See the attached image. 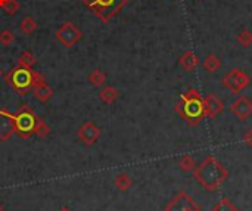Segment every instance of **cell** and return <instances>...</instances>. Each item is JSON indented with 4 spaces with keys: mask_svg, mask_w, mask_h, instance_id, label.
Returning a JSON list of instances; mask_svg holds the SVG:
<instances>
[{
    "mask_svg": "<svg viewBox=\"0 0 252 211\" xmlns=\"http://www.w3.org/2000/svg\"><path fill=\"white\" fill-rule=\"evenodd\" d=\"M193 177L205 190L214 192L227 180L228 171L214 155H208L199 165H196Z\"/></svg>",
    "mask_w": 252,
    "mask_h": 211,
    "instance_id": "cell-1",
    "label": "cell"
},
{
    "mask_svg": "<svg viewBox=\"0 0 252 211\" xmlns=\"http://www.w3.org/2000/svg\"><path fill=\"white\" fill-rule=\"evenodd\" d=\"M37 77L38 72L32 71V68H25L18 65L4 75V80L15 91H18L19 94H25L29 89H32Z\"/></svg>",
    "mask_w": 252,
    "mask_h": 211,
    "instance_id": "cell-2",
    "label": "cell"
},
{
    "mask_svg": "<svg viewBox=\"0 0 252 211\" xmlns=\"http://www.w3.org/2000/svg\"><path fill=\"white\" fill-rule=\"evenodd\" d=\"M10 117L13 121L15 133L21 139H28L35 133V124H37L38 115L28 105H21L19 109Z\"/></svg>",
    "mask_w": 252,
    "mask_h": 211,
    "instance_id": "cell-3",
    "label": "cell"
},
{
    "mask_svg": "<svg viewBox=\"0 0 252 211\" xmlns=\"http://www.w3.org/2000/svg\"><path fill=\"white\" fill-rule=\"evenodd\" d=\"M102 22H109L130 0H81Z\"/></svg>",
    "mask_w": 252,
    "mask_h": 211,
    "instance_id": "cell-4",
    "label": "cell"
},
{
    "mask_svg": "<svg viewBox=\"0 0 252 211\" xmlns=\"http://www.w3.org/2000/svg\"><path fill=\"white\" fill-rule=\"evenodd\" d=\"M249 84L251 75L239 68H233L221 77V86L233 94H240L249 87Z\"/></svg>",
    "mask_w": 252,
    "mask_h": 211,
    "instance_id": "cell-5",
    "label": "cell"
},
{
    "mask_svg": "<svg viewBox=\"0 0 252 211\" xmlns=\"http://www.w3.org/2000/svg\"><path fill=\"white\" fill-rule=\"evenodd\" d=\"M174 109L190 125H197L200 122V120L203 118L202 99H196V100H180L175 105Z\"/></svg>",
    "mask_w": 252,
    "mask_h": 211,
    "instance_id": "cell-6",
    "label": "cell"
},
{
    "mask_svg": "<svg viewBox=\"0 0 252 211\" xmlns=\"http://www.w3.org/2000/svg\"><path fill=\"white\" fill-rule=\"evenodd\" d=\"M164 211H200V207L187 192L180 190L167 202Z\"/></svg>",
    "mask_w": 252,
    "mask_h": 211,
    "instance_id": "cell-7",
    "label": "cell"
},
{
    "mask_svg": "<svg viewBox=\"0 0 252 211\" xmlns=\"http://www.w3.org/2000/svg\"><path fill=\"white\" fill-rule=\"evenodd\" d=\"M83 37V32L72 24V22H63L60 28L56 31V38L59 43H62L65 47L75 46Z\"/></svg>",
    "mask_w": 252,
    "mask_h": 211,
    "instance_id": "cell-8",
    "label": "cell"
},
{
    "mask_svg": "<svg viewBox=\"0 0 252 211\" xmlns=\"http://www.w3.org/2000/svg\"><path fill=\"white\" fill-rule=\"evenodd\" d=\"M228 111L240 121H246L252 117V99L248 96H237L228 106Z\"/></svg>",
    "mask_w": 252,
    "mask_h": 211,
    "instance_id": "cell-9",
    "label": "cell"
},
{
    "mask_svg": "<svg viewBox=\"0 0 252 211\" xmlns=\"http://www.w3.org/2000/svg\"><path fill=\"white\" fill-rule=\"evenodd\" d=\"M102 136V128L91 122V121H85L83 125H80V128L77 130V137L80 139V142H83L85 146H91L94 145L99 137Z\"/></svg>",
    "mask_w": 252,
    "mask_h": 211,
    "instance_id": "cell-10",
    "label": "cell"
},
{
    "mask_svg": "<svg viewBox=\"0 0 252 211\" xmlns=\"http://www.w3.org/2000/svg\"><path fill=\"white\" fill-rule=\"evenodd\" d=\"M202 108H203V117L215 118V117H218L224 111L225 105H224V102L218 96L206 94L205 97H202Z\"/></svg>",
    "mask_w": 252,
    "mask_h": 211,
    "instance_id": "cell-11",
    "label": "cell"
},
{
    "mask_svg": "<svg viewBox=\"0 0 252 211\" xmlns=\"http://www.w3.org/2000/svg\"><path fill=\"white\" fill-rule=\"evenodd\" d=\"M12 112L6 109H0V142H7L10 136L15 133L13 121H12Z\"/></svg>",
    "mask_w": 252,
    "mask_h": 211,
    "instance_id": "cell-12",
    "label": "cell"
},
{
    "mask_svg": "<svg viewBox=\"0 0 252 211\" xmlns=\"http://www.w3.org/2000/svg\"><path fill=\"white\" fill-rule=\"evenodd\" d=\"M32 93H34V97L38 99L40 102H47L52 96H53V90L52 87L44 81V78L38 74L34 86H32Z\"/></svg>",
    "mask_w": 252,
    "mask_h": 211,
    "instance_id": "cell-13",
    "label": "cell"
},
{
    "mask_svg": "<svg viewBox=\"0 0 252 211\" xmlns=\"http://www.w3.org/2000/svg\"><path fill=\"white\" fill-rule=\"evenodd\" d=\"M178 63H180V66H181L184 71L192 72V71H195V69L199 66L200 59H199V56H197L192 49H187V50L180 56Z\"/></svg>",
    "mask_w": 252,
    "mask_h": 211,
    "instance_id": "cell-14",
    "label": "cell"
},
{
    "mask_svg": "<svg viewBox=\"0 0 252 211\" xmlns=\"http://www.w3.org/2000/svg\"><path fill=\"white\" fill-rule=\"evenodd\" d=\"M221 65H223L221 58H220L218 55H215V53H208V55L203 58V60H202V68H203V71H206V72H209V74H214V72L220 71Z\"/></svg>",
    "mask_w": 252,
    "mask_h": 211,
    "instance_id": "cell-15",
    "label": "cell"
},
{
    "mask_svg": "<svg viewBox=\"0 0 252 211\" xmlns=\"http://www.w3.org/2000/svg\"><path fill=\"white\" fill-rule=\"evenodd\" d=\"M118 97H119V91L113 86H103L99 91V99L106 105L113 103Z\"/></svg>",
    "mask_w": 252,
    "mask_h": 211,
    "instance_id": "cell-16",
    "label": "cell"
},
{
    "mask_svg": "<svg viewBox=\"0 0 252 211\" xmlns=\"http://www.w3.org/2000/svg\"><path fill=\"white\" fill-rule=\"evenodd\" d=\"M113 184H115V187L118 190L127 192L133 186V180H131V177L127 173H119V174H116V177L113 180Z\"/></svg>",
    "mask_w": 252,
    "mask_h": 211,
    "instance_id": "cell-17",
    "label": "cell"
},
{
    "mask_svg": "<svg viewBox=\"0 0 252 211\" xmlns=\"http://www.w3.org/2000/svg\"><path fill=\"white\" fill-rule=\"evenodd\" d=\"M19 30H21L24 34H27V35L34 34L35 30H37V22H35V19L31 18V16H25V18L21 21V24H19Z\"/></svg>",
    "mask_w": 252,
    "mask_h": 211,
    "instance_id": "cell-18",
    "label": "cell"
},
{
    "mask_svg": "<svg viewBox=\"0 0 252 211\" xmlns=\"http://www.w3.org/2000/svg\"><path fill=\"white\" fill-rule=\"evenodd\" d=\"M209 211H240L228 198H221Z\"/></svg>",
    "mask_w": 252,
    "mask_h": 211,
    "instance_id": "cell-19",
    "label": "cell"
},
{
    "mask_svg": "<svg viewBox=\"0 0 252 211\" xmlns=\"http://www.w3.org/2000/svg\"><path fill=\"white\" fill-rule=\"evenodd\" d=\"M87 80H88V83H90L91 86L100 87V86H103L105 81H106V74H105L103 71H100V69H94V71H91V72L88 74Z\"/></svg>",
    "mask_w": 252,
    "mask_h": 211,
    "instance_id": "cell-20",
    "label": "cell"
},
{
    "mask_svg": "<svg viewBox=\"0 0 252 211\" xmlns=\"http://www.w3.org/2000/svg\"><path fill=\"white\" fill-rule=\"evenodd\" d=\"M178 167L181 171L184 173H190L196 168V161L192 155H183L180 159H178Z\"/></svg>",
    "mask_w": 252,
    "mask_h": 211,
    "instance_id": "cell-21",
    "label": "cell"
},
{
    "mask_svg": "<svg viewBox=\"0 0 252 211\" xmlns=\"http://www.w3.org/2000/svg\"><path fill=\"white\" fill-rule=\"evenodd\" d=\"M35 63H37V59H35V56H34L29 50H25V52H22V53L19 55L18 65L25 66V68H32Z\"/></svg>",
    "mask_w": 252,
    "mask_h": 211,
    "instance_id": "cell-22",
    "label": "cell"
},
{
    "mask_svg": "<svg viewBox=\"0 0 252 211\" xmlns=\"http://www.w3.org/2000/svg\"><path fill=\"white\" fill-rule=\"evenodd\" d=\"M236 40L240 46L243 47H251L252 46V32L249 30H242L237 35Z\"/></svg>",
    "mask_w": 252,
    "mask_h": 211,
    "instance_id": "cell-23",
    "label": "cell"
},
{
    "mask_svg": "<svg viewBox=\"0 0 252 211\" xmlns=\"http://www.w3.org/2000/svg\"><path fill=\"white\" fill-rule=\"evenodd\" d=\"M50 133V127L38 117L37 118V124H35V133L34 134H37L38 137H46L47 134Z\"/></svg>",
    "mask_w": 252,
    "mask_h": 211,
    "instance_id": "cell-24",
    "label": "cell"
},
{
    "mask_svg": "<svg viewBox=\"0 0 252 211\" xmlns=\"http://www.w3.org/2000/svg\"><path fill=\"white\" fill-rule=\"evenodd\" d=\"M196 99H202V96H200L199 90L195 87H190L180 96V100H196Z\"/></svg>",
    "mask_w": 252,
    "mask_h": 211,
    "instance_id": "cell-25",
    "label": "cell"
},
{
    "mask_svg": "<svg viewBox=\"0 0 252 211\" xmlns=\"http://www.w3.org/2000/svg\"><path fill=\"white\" fill-rule=\"evenodd\" d=\"M1 9L6 15H15L19 10V3H18V0H6V3L3 4Z\"/></svg>",
    "mask_w": 252,
    "mask_h": 211,
    "instance_id": "cell-26",
    "label": "cell"
},
{
    "mask_svg": "<svg viewBox=\"0 0 252 211\" xmlns=\"http://www.w3.org/2000/svg\"><path fill=\"white\" fill-rule=\"evenodd\" d=\"M13 41H15V35H13V32L10 30H3L0 32V43L3 46H10Z\"/></svg>",
    "mask_w": 252,
    "mask_h": 211,
    "instance_id": "cell-27",
    "label": "cell"
},
{
    "mask_svg": "<svg viewBox=\"0 0 252 211\" xmlns=\"http://www.w3.org/2000/svg\"><path fill=\"white\" fill-rule=\"evenodd\" d=\"M243 142L248 148H252V128L246 130L245 134H243Z\"/></svg>",
    "mask_w": 252,
    "mask_h": 211,
    "instance_id": "cell-28",
    "label": "cell"
},
{
    "mask_svg": "<svg viewBox=\"0 0 252 211\" xmlns=\"http://www.w3.org/2000/svg\"><path fill=\"white\" fill-rule=\"evenodd\" d=\"M57 211H72V210H71V208H68V207H60Z\"/></svg>",
    "mask_w": 252,
    "mask_h": 211,
    "instance_id": "cell-29",
    "label": "cell"
},
{
    "mask_svg": "<svg viewBox=\"0 0 252 211\" xmlns=\"http://www.w3.org/2000/svg\"><path fill=\"white\" fill-rule=\"evenodd\" d=\"M4 3H6V0H0V9L3 7V4H4Z\"/></svg>",
    "mask_w": 252,
    "mask_h": 211,
    "instance_id": "cell-30",
    "label": "cell"
},
{
    "mask_svg": "<svg viewBox=\"0 0 252 211\" xmlns=\"http://www.w3.org/2000/svg\"><path fill=\"white\" fill-rule=\"evenodd\" d=\"M0 211H3V207H1V204H0Z\"/></svg>",
    "mask_w": 252,
    "mask_h": 211,
    "instance_id": "cell-31",
    "label": "cell"
},
{
    "mask_svg": "<svg viewBox=\"0 0 252 211\" xmlns=\"http://www.w3.org/2000/svg\"><path fill=\"white\" fill-rule=\"evenodd\" d=\"M0 74H1V72H0Z\"/></svg>",
    "mask_w": 252,
    "mask_h": 211,
    "instance_id": "cell-32",
    "label": "cell"
}]
</instances>
